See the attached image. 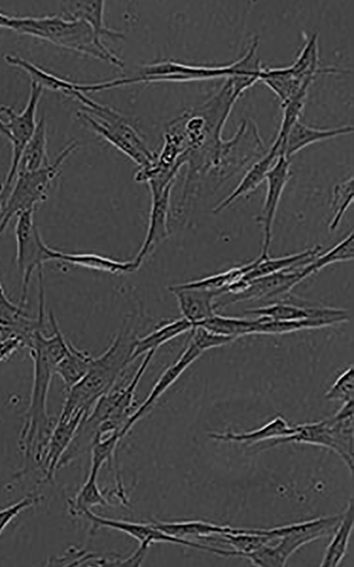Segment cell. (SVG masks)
<instances>
[{
	"label": "cell",
	"instance_id": "11",
	"mask_svg": "<svg viewBox=\"0 0 354 567\" xmlns=\"http://www.w3.org/2000/svg\"><path fill=\"white\" fill-rule=\"evenodd\" d=\"M290 161L279 155L266 176L267 189L264 202L256 220L263 228V243L260 257H269L273 226L282 192L290 178Z\"/></svg>",
	"mask_w": 354,
	"mask_h": 567
},
{
	"label": "cell",
	"instance_id": "18",
	"mask_svg": "<svg viewBox=\"0 0 354 567\" xmlns=\"http://www.w3.org/2000/svg\"><path fill=\"white\" fill-rule=\"evenodd\" d=\"M169 291L175 296L182 317L189 321L193 328L217 314L215 300L223 294L218 291L184 288L178 284L170 286Z\"/></svg>",
	"mask_w": 354,
	"mask_h": 567
},
{
	"label": "cell",
	"instance_id": "48",
	"mask_svg": "<svg viewBox=\"0 0 354 567\" xmlns=\"http://www.w3.org/2000/svg\"><path fill=\"white\" fill-rule=\"evenodd\" d=\"M4 201V183L0 182V213L2 208Z\"/></svg>",
	"mask_w": 354,
	"mask_h": 567
},
{
	"label": "cell",
	"instance_id": "1",
	"mask_svg": "<svg viewBox=\"0 0 354 567\" xmlns=\"http://www.w3.org/2000/svg\"><path fill=\"white\" fill-rule=\"evenodd\" d=\"M137 320L127 317L112 343L94 357L87 374L67 391L61 413H89L98 400L109 392L132 364L131 357L137 337Z\"/></svg>",
	"mask_w": 354,
	"mask_h": 567
},
{
	"label": "cell",
	"instance_id": "5",
	"mask_svg": "<svg viewBox=\"0 0 354 567\" xmlns=\"http://www.w3.org/2000/svg\"><path fill=\"white\" fill-rule=\"evenodd\" d=\"M341 514L320 517L307 521L268 529V534L278 544H268L261 549L263 566L283 567L289 557L299 548L333 531Z\"/></svg>",
	"mask_w": 354,
	"mask_h": 567
},
{
	"label": "cell",
	"instance_id": "16",
	"mask_svg": "<svg viewBox=\"0 0 354 567\" xmlns=\"http://www.w3.org/2000/svg\"><path fill=\"white\" fill-rule=\"evenodd\" d=\"M86 416L87 415L84 412L60 414L38 464L44 473L45 481L53 479L60 459L71 444L80 424Z\"/></svg>",
	"mask_w": 354,
	"mask_h": 567
},
{
	"label": "cell",
	"instance_id": "44",
	"mask_svg": "<svg viewBox=\"0 0 354 567\" xmlns=\"http://www.w3.org/2000/svg\"><path fill=\"white\" fill-rule=\"evenodd\" d=\"M21 347L23 346L18 339H0V362L8 359Z\"/></svg>",
	"mask_w": 354,
	"mask_h": 567
},
{
	"label": "cell",
	"instance_id": "23",
	"mask_svg": "<svg viewBox=\"0 0 354 567\" xmlns=\"http://www.w3.org/2000/svg\"><path fill=\"white\" fill-rule=\"evenodd\" d=\"M296 431V425L291 426L284 417L278 415L262 427L249 432H213L210 433L208 437L215 440L235 442L251 446L266 440L285 438L294 434Z\"/></svg>",
	"mask_w": 354,
	"mask_h": 567
},
{
	"label": "cell",
	"instance_id": "34",
	"mask_svg": "<svg viewBox=\"0 0 354 567\" xmlns=\"http://www.w3.org/2000/svg\"><path fill=\"white\" fill-rule=\"evenodd\" d=\"M332 325H334L333 322L324 319L274 320L267 318L256 317L250 329L249 335H281Z\"/></svg>",
	"mask_w": 354,
	"mask_h": 567
},
{
	"label": "cell",
	"instance_id": "46",
	"mask_svg": "<svg viewBox=\"0 0 354 567\" xmlns=\"http://www.w3.org/2000/svg\"><path fill=\"white\" fill-rule=\"evenodd\" d=\"M8 301H11V300L7 296L0 280V302H8Z\"/></svg>",
	"mask_w": 354,
	"mask_h": 567
},
{
	"label": "cell",
	"instance_id": "29",
	"mask_svg": "<svg viewBox=\"0 0 354 567\" xmlns=\"http://www.w3.org/2000/svg\"><path fill=\"white\" fill-rule=\"evenodd\" d=\"M353 500L351 498L335 528L334 534L325 549L321 567L337 566L345 557L353 529Z\"/></svg>",
	"mask_w": 354,
	"mask_h": 567
},
{
	"label": "cell",
	"instance_id": "22",
	"mask_svg": "<svg viewBox=\"0 0 354 567\" xmlns=\"http://www.w3.org/2000/svg\"><path fill=\"white\" fill-rule=\"evenodd\" d=\"M49 254L51 261H61L113 274L132 273L141 266L134 258L128 261H119L95 253H67L52 247L50 248Z\"/></svg>",
	"mask_w": 354,
	"mask_h": 567
},
{
	"label": "cell",
	"instance_id": "47",
	"mask_svg": "<svg viewBox=\"0 0 354 567\" xmlns=\"http://www.w3.org/2000/svg\"><path fill=\"white\" fill-rule=\"evenodd\" d=\"M0 133L5 136L7 139L8 138V133L6 130L4 122L0 118Z\"/></svg>",
	"mask_w": 354,
	"mask_h": 567
},
{
	"label": "cell",
	"instance_id": "28",
	"mask_svg": "<svg viewBox=\"0 0 354 567\" xmlns=\"http://www.w3.org/2000/svg\"><path fill=\"white\" fill-rule=\"evenodd\" d=\"M4 58L7 64L25 71L30 77L31 82L40 86L43 89L61 91L69 96L72 91H79L81 89V83L59 77L20 56L6 54Z\"/></svg>",
	"mask_w": 354,
	"mask_h": 567
},
{
	"label": "cell",
	"instance_id": "41",
	"mask_svg": "<svg viewBox=\"0 0 354 567\" xmlns=\"http://www.w3.org/2000/svg\"><path fill=\"white\" fill-rule=\"evenodd\" d=\"M190 332L189 338L203 352L226 345L234 340L232 337L208 331L201 327H196Z\"/></svg>",
	"mask_w": 354,
	"mask_h": 567
},
{
	"label": "cell",
	"instance_id": "32",
	"mask_svg": "<svg viewBox=\"0 0 354 567\" xmlns=\"http://www.w3.org/2000/svg\"><path fill=\"white\" fill-rule=\"evenodd\" d=\"M93 359L86 351L78 349L69 342L64 355L55 367V374L61 378L68 390L87 374Z\"/></svg>",
	"mask_w": 354,
	"mask_h": 567
},
{
	"label": "cell",
	"instance_id": "19",
	"mask_svg": "<svg viewBox=\"0 0 354 567\" xmlns=\"http://www.w3.org/2000/svg\"><path fill=\"white\" fill-rule=\"evenodd\" d=\"M174 183L170 184L159 195L152 196V206L146 236L138 253L134 258L141 265L147 257L169 235L170 198Z\"/></svg>",
	"mask_w": 354,
	"mask_h": 567
},
{
	"label": "cell",
	"instance_id": "33",
	"mask_svg": "<svg viewBox=\"0 0 354 567\" xmlns=\"http://www.w3.org/2000/svg\"><path fill=\"white\" fill-rule=\"evenodd\" d=\"M215 540L229 544L233 550L223 549L222 556L239 557L241 554L256 551L276 540L273 537L258 534L255 529L236 528L234 532L223 533Z\"/></svg>",
	"mask_w": 354,
	"mask_h": 567
},
{
	"label": "cell",
	"instance_id": "39",
	"mask_svg": "<svg viewBox=\"0 0 354 567\" xmlns=\"http://www.w3.org/2000/svg\"><path fill=\"white\" fill-rule=\"evenodd\" d=\"M308 92H301L281 103L282 109L280 128L275 138L280 145L285 140L292 125L298 120L304 108Z\"/></svg>",
	"mask_w": 354,
	"mask_h": 567
},
{
	"label": "cell",
	"instance_id": "36",
	"mask_svg": "<svg viewBox=\"0 0 354 567\" xmlns=\"http://www.w3.org/2000/svg\"><path fill=\"white\" fill-rule=\"evenodd\" d=\"M253 318L230 317L215 314L214 316L201 322L197 327L208 331L228 336L236 339L249 335Z\"/></svg>",
	"mask_w": 354,
	"mask_h": 567
},
{
	"label": "cell",
	"instance_id": "24",
	"mask_svg": "<svg viewBox=\"0 0 354 567\" xmlns=\"http://www.w3.org/2000/svg\"><path fill=\"white\" fill-rule=\"evenodd\" d=\"M65 7L68 18L85 21L91 28L98 41L103 42V37L124 38L122 33L106 26L104 21L105 1H72L67 2Z\"/></svg>",
	"mask_w": 354,
	"mask_h": 567
},
{
	"label": "cell",
	"instance_id": "37",
	"mask_svg": "<svg viewBox=\"0 0 354 567\" xmlns=\"http://www.w3.org/2000/svg\"><path fill=\"white\" fill-rule=\"evenodd\" d=\"M354 199L353 176L335 184L332 191L331 208L332 218L329 228L331 232L336 230L349 206Z\"/></svg>",
	"mask_w": 354,
	"mask_h": 567
},
{
	"label": "cell",
	"instance_id": "9",
	"mask_svg": "<svg viewBox=\"0 0 354 567\" xmlns=\"http://www.w3.org/2000/svg\"><path fill=\"white\" fill-rule=\"evenodd\" d=\"M43 90L40 86L31 82L28 102L20 113H16L8 106H0V113L6 118V122L4 123L8 133V139L12 145L11 164L4 183L5 195L8 194L11 189L24 147L36 128V112Z\"/></svg>",
	"mask_w": 354,
	"mask_h": 567
},
{
	"label": "cell",
	"instance_id": "35",
	"mask_svg": "<svg viewBox=\"0 0 354 567\" xmlns=\"http://www.w3.org/2000/svg\"><path fill=\"white\" fill-rule=\"evenodd\" d=\"M98 473L89 471L88 477L73 498L68 500L69 512L72 516H83L87 510L96 506H110L111 504L100 489L97 477Z\"/></svg>",
	"mask_w": 354,
	"mask_h": 567
},
{
	"label": "cell",
	"instance_id": "27",
	"mask_svg": "<svg viewBox=\"0 0 354 567\" xmlns=\"http://www.w3.org/2000/svg\"><path fill=\"white\" fill-rule=\"evenodd\" d=\"M153 524L161 531L174 537L189 539H209L214 535L223 533L234 532L235 527L228 525H219L200 520L181 521L154 520Z\"/></svg>",
	"mask_w": 354,
	"mask_h": 567
},
{
	"label": "cell",
	"instance_id": "7",
	"mask_svg": "<svg viewBox=\"0 0 354 567\" xmlns=\"http://www.w3.org/2000/svg\"><path fill=\"white\" fill-rule=\"evenodd\" d=\"M233 73L232 64L193 65L172 60L140 65L130 77L110 80L111 88L158 82H191L226 79Z\"/></svg>",
	"mask_w": 354,
	"mask_h": 567
},
{
	"label": "cell",
	"instance_id": "20",
	"mask_svg": "<svg viewBox=\"0 0 354 567\" xmlns=\"http://www.w3.org/2000/svg\"><path fill=\"white\" fill-rule=\"evenodd\" d=\"M353 130L352 125L329 128H314L298 120L290 128L285 140L280 145L279 155L290 159L299 150L312 144L351 134Z\"/></svg>",
	"mask_w": 354,
	"mask_h": 567
},
{
	"label": "cell",
	"instance_id": "30",
	"mask_svg": "<svg viewBox=\"0 0 354 567\" xmlns=\"http://www.w3.org/2000/svg\"><path fill=\"white\" fill-rule=\"evenodd\" d=\"M260 82L268 86L282 103L301 92H308L309 85L297 79L289 66L282 67H263Z\"/></svg>",
	"mask_w": 354,
	"mask_h": 567
},
{
	"label": "cell",
	"instance_id": "14",
	"mask_svg": "<svg viewBox=\"0 0 354 567\" xmlns=\"http://www.w3.org/2000/svg\"><path fill=\"white\" fill-rule=\"evenodd\" d=\"M203 352L191 339H188L187 344L181 355L162 372L147 397L142 404L139 405L135 412L120 431V434L122 438L127 435L134 425L152 408L157 400Z\"/></svg>",
	"mask_w": 354,
	"mask_h": 567
},
{
	"label": "cell",
	"instance_id": "38",
	"mask_svg": "<svg viewBox=\"0 0 354 567\" xmlns=\"http://www.w3.org/2000/svg\"><path fill=\"white\" fill-rule=\"evenodd\" d=\"M353 257L354 235L351 232L329 250L318 254L309 262V267L313 274H316L328 265L351 261Z\"/></svg>",
	"mask_w": 354,
	"mask_h": 567
},
{
	"label": "cell",
	"instance_id": "4",
	"mask_svg": "<svg viewBox=\"0 0 354 567\" xmlns=\"http://www.w3.org/2000/svg\"><path fill=\"white\" fill-rule=\"evenodd\" d=\"M77 147V142H73L60 152L52 163L16 176L0 213V235L13 218L22 212L35 210L38 204L47 199L51 185L59 174L63 163Z\"/></svg>",
	"mask_w": 354,
	"mask_h": 567
},
{
	"label": "cell",
	"instance_id": "42",
	"mask_svg": "<svg viewBox=\"0 0 354 567\" xmlns=\"http://www.w3.org/2000/svg\"><path fill=\"white\" fill-rule=\"evenodd\" d=\"M40 498L30 494L19 501L0 510V536L6 527L21 512L38 503Z\"/></svg>",
	"mask_w": 354,
	"mask_h": 567
},
{
	"label": "cell",
	"instance_id": "40",
	"mask_svg": "<svg viewBox=\"0 0 354 567\" xmlns=\"http://www.w3.org/2000/svg\"><path fill=\"white\" fill-rule=\"evenodd\" d=\"M354 370L353 366L345 369L325 393L329 400L346 402L353 400Z\"/></svg>",
	"mask_w": 354,
	"mask_h": 567
},
{
	"label": "cell",
	"instance_id": "15",
	"mask_svg": "<svg viewBox=\"0 0 354 567\" xmlns=\"http://www.w3.org/2000/svg\"><path fill=\"white\" fill-rule=\"evenodd\" d=\"M245 312L248 315L274 320L324 319L337 325L350 320L349 313L345 309L329 306H302L288 301L267 303L262 306L248 308Z\"/></svg>",
	"mask_w": 354,
	"mask_h": 567
},
{
	"label": "cell",
	"instance_id": "2",
	"mask_svg": "<svg viewBox=\"0 0 354 567\" xmlns=\"http://www.w3.org/2000/svg\"><path fill=\"white\" fill-rule=\"evenodd\" d=\"M33 361V383L30 403L18 441L23 452L25 468L31 459L38 460L55 425L47 412V401L59 359L44 344L37 331L28 347Z\"/></svg>",
	"mask_w": 354,
	"mask_h": 567
},
{
	"label": "cell",
	"instance_id": "26",
	"mask_svg": "<svg viewBox=\"0 0 354 567\" xmlns=\"http://www.w3.org/2000/svg\"><path fill=\"white\" fill-rule=\"evenodd\" d=\"M322 247L317 245L303 251L278 257H258L254 267L244 277L251 281L261 276L303 266L312 261L321 252Z\"/></svg>",
	"mask_w": 354,
	"mask_h": 567
},
{
	"label": "cell",
	"instance_id": "21",
	"mask_svg": "<svg viewBox=\"0 0 354 567\" xmlns=\"http://www.w3.org/2000/svg\"><path fill=\"white\" fill-rule=\"evenodd\" d=\"M279 147L280 144L274 140L266 154L248 168L234 189L212 209V213L222 212L238 198L254 191L266 180L267 174L279 157Z\"/></svg>",
	"mask_w": 354,
	"mask_h": 567
},
{
	"label": "cell",
	"instance_id": "31",
	"mask_svg": "<svg viewBox=\"0 0 354 567\" xmlns=\"http://www.w3.org/2000/svg\"><path fill=\"white\" fill-rule=\"evenodd\" d=\"M48 164L50 162L47 152L46 123L45 118L42 117L37 121L35 131L24 147L16 176L37 170Z\"/></svg>",
	"mask_w": 354,
	"mask_h": 567
},
{
	"label": "cell",
	"instance_id": "13",
	"mask_svg": "<svg viewBox=\"0 0 354 567\" xmlns=\"http://www.w3.org/2000/svg\"><path fill=\"white\" fill-rule=\"evenodd\" d=\"M69 96L79 101L83 105L81 110L91 116L103 128L121 136L145 155L151 158L156 156V153L148 147L138 130L122 113L93 100L80 91H74Z\"/></svg>",
	"mask_w": 354,
	"mask_h": 567
},
{
	"label": "cell",
	"instance_id": "10",
	"mask_svg": "<svg viewBox=\"0 0 354 567\" xmlns=\"http://www.w3.org/2000/svg\"><path fill=\"white\" fill-rule=\"evenodd\" d=\"M304 266L251 280L241 293L236 295L226 294L229 296L227 300L216 302V308L246 301H263L268 303L288 301L292 288L311 276Z\"/></svg>",
	"mask_w": 354,
	"mask_h": 567
},
{
	"label": "cell",
	"instance_id": "3",
	"mask_svg": "<svg viewBox=\"0 0 354 567\" xmlns=\"http://www.w3.org/2000/svg\"><path fill=\"white\" fill-rule=\"evenodd\" d=\"M11 29L109 62L121 69L124 67L123 62L103 42L96 39L90 26L82 20L60 16H13Z\"/></svg>",
	"mask_w": 354,
	"mask_h": 567
},
{
	"label": "cell",
	"instance_id": "8",
	"mask_svg": "<svg viewBox=\"0 0 354 567\" xmlns=\"http://www.w3.org/2000/svg\"><path fill=\"white\" fill-rule=\"evenodd\" d=\"M34 210H28L18 214L15 225L16 262L21 278L19 304L21 307L26 303L33 274L35 270L42 269L44 263L51 261L50 247L43 241L34 223Z\"/></svg>",
	"mask_w": 354,
	"mask_h": 567
},
{
	"label": "cell",
	"instance_id": "25",
	"mask_svg": "<svg viewBox=\"0 0 354 567\" xmlns=\"http://www.w3.org/2000/svg\"><path fill=\"white\" fill-rule=\"evenodd\" d=\"M193 328V325L185 318L181 317L160 324L144 336L139 335L136 339L132 354V362L133 363L139 357L148 352H156L158 348L163 344L182 334L190 332Z\"/></svg>",
	"mask_w": 354,
	"mask_h": 567
},
{
	"label": "cell",
	"instance_id": "12",
	"mask_svg": "<svg viewBox=\"0 0 354 567\" xmlns=\"http://www.w3.org/2000/svg\"><path fill=\"white\" fill-rule=\"evenodd\" d=\"M83 516L88 518L92 524V532L98 528H109L123 532L139 541V544L151 546L154 543H171L196 549L208 551L210 545L196 542L190 539L172 537L157 529L151 522H137L101 517L91 510L86 511Z\"/></svg>",
	"mask_w": 354,
	"mask_h": 567
},
{
	"label": "cell",
	"instance_id": "6",
	"mask_svg": "<svg viewBox=\"0 0 354 567\" xmlns=\"http://www.w3.org/2000/svg\"><path fill=\"white\" fill-rule=\"evenodd\" d=\"M296 432L287 437L273 440L269 447L295 442L328 448L337 454L349 471H353V417H331L318 422L296 425Z\"/></svg>",
	"mask_w": 354,
	"mask_h": 567
},
{
	"label": "cell",
	"instance_id": "17",
	"mask_svg": "<svg viewBox=\"0 0 354 567\" xmlns=\"http://www.w3.org/2000/svg\"><path fill=\"white\" fill-rule=\"evenodd\" d=\"M46 330L45 312L38 311L35 318L28 316L23 307L11 301L0 302V339L16 338L28 347L37 331Z\"/></svg>",
	"mask_w": 354,
	"mask_h": 567
},
{
	"label": "cell",
	"instance_id": "43",
	"mask_svg": "<svg viewBox=\"0 0 354 567\" xmlns=\"http://www.w3.org/2000/svg\"><path fill=\"white\" fill-rule=\"evenodd\" d=\"M149 546L139 544L138 548L130 556L125 558H105L100 557L97 561L98 566H140L146 558Z\"/></svg>",
	"mask_w": 354,
	"mask_h": 567
},
{
	"label": "cell",
	"instance_id": "45",
	"mask_svg": "<svg viewBox=\"0 0 354 567\" xmlns=\"http://www.w3.org/2000/svg\"><path fill=\"white\" fill-rule=\"evenodd\" d=\"M13 16L0 12V28H11Z\"/></svg>",
	"mask_w": 354,
	"mask_h": 567
}]
</instances>
